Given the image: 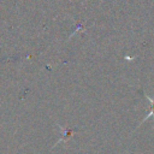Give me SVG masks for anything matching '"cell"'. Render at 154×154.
I'll return each mask as SVG.
<instances>
[{"mask_svg": "<svg viewBox=\"0 0 154 154\" xmlns=\"http://www.w3.org/2000/svg\"><path fill=\"white\" fill-rule=\"evenodd\" d=\"M146 97H147V100L150 102V111H149V113L147 114V117L141 122V124L143 123V122H146V120H148L149 118H154V99L153 97H150L149 95H146Z\"/></svg>", "mask_w": 154, "mask_h": 154, "instance_id": "cell-1", "label": "cell"}]
</instances>
